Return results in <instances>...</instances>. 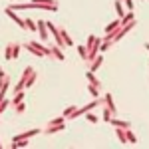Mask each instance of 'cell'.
Returning a JSON list of instances; mask_svg holds the SVG:
<instances>
[{"label": "cell", "mask_w": 149, "mask_h": 149, "mask_svg": "<svg viewBox=\"0 0 149 149\" xmlns=\"http://www.w3.org/2000/svg\"><path fill=\"white\" fill-rule=\"evenodd\" d=\"M64 129H66V121H64V123H48V127L44 129V133H46V135H52V133L64 131Z\"/></svg>", "instance_id": "cell-4"}, {"label": "cell", "mask_w": 149, "mask_h": 149, "mask_svg": "<svg viewBox=\"0 0 149 149\" xmlns=\"http://www.w3.org/2000/svg\"><path fill=\"white\" fill-rule=\"evenodd\" d=\"M125 6L129 8V10H133V8H135V6H133V0H125Z\"/></svg>", "instance_id": "cell-31"}, {"label": "cell", "mask_w": 149, "mask_h": 149, "mask_svg": "<svg viewBox=\"0 0 149 149\" xmlns=\"http://www.w3.org/2000/svg\"><path fill=\"white\" fill-rule=\"evenodd\" d=\"M60 32H62V38H64V42H66V48H70V46H74V40H72V36L64 30V28H60Z\"/></svg>", "instance_id": "cell-17"}, {"label": "cell", "mask_w": 149, "mask_h": 149, "mask_svg": "<svg viewBox=\"0 0 149 149\" xmlns=\"http://www.w3.org/2000/svg\"><path fill=\"white\" fill-rule=\"evenodd\" d=\"M38 32H40V38L46 42V40H48V32H50V30H48V24L44 22V20H38Z\"/></svg>", "instance_id": "cell-8"}, {"label": "cell", "mask_w": 149, "mask_h": 149, "mask_svg": "<svg viewBox=\"0 0 149 149\" xmlns=\"http://www.w3.org/2000/svg\"><path fill=\"white\" fill-rule=\"evenodd\" d=\"M111 46H113V42H102V46H100V52H102V54H103L105 50H109V48H111Z\"/></svg>", "instance_id": "cell-27"}, {"label": "cell", "mask_w": 149, "mask_h": 149, "mask_svg": "<svg viewBox=\"0 0 149 149\" xmlns=\"http://www.w3.org/2000/svg\"><path fill=\"white\" fill-rule=\"evenodd\" d=\"M102 103H103V97L100 95V97H95L93 102H90L88 105H81V107H76V109H74V111L70 113V117H68V119H76V117H80V115H86L88 111H90V109H93V107H100Z\"/></svg>", "instance_id": "cell-1"}, {"label": "cell", "mask_w": 149, "mask_h": 149, "mask_svg": "<svg viewBox=\"0 0 149 149\" xmlns=\"http://www.w3.org/2000/svg\"><path fill=\"white\" fill-rule=\"evenodd\" d=\"M125 135H127V143H133V145L137 143V135L131 131V127H127V129H125Z\"/></svg>", "instance_id": "cell-19"}, {"label": "cell", "mask_w": 149, "mask_h": 149, "mask_svg": "<svg viewBox=\"0 0 149 149\" xmlns=\"http://www.w3.org/2000/svg\"><path fill=\"white\" fill-rule=\"evenodd\" d=\"M86 80H88V84H92V86H95V88L102 90V81L95 78V72H90V70H88V72H86Z\"/></svg>", "instance_id": "cell-7"}, {"label": "cell", "mask_w": 149, "mask_h": 149, "mask_svg": "<svg viewBox=\"0 0 149 149\" xmlns=\"http://www.w3.org/2000/svg\"><path fill=\"white\" fill-rule=\"evenodd\" d=\"M86 119H88V121H92V123H97V115L90 113V111H88V113H86Z\"/></svg>", "instance_id": "cell-29"}, {"label": "cell", "mask_w": 149, "mask_h": 149, "mask_svg": "<svg viewBox=\"0 0 149 149\" xmlns=\"http://www.w3.org/2000/svg\"><path fill=\"white\" fill-rule=\"evenodd\" d=\"M125 129L127 127H115V137L121 145H127V135H125Z\"/></svg>", "instance_id": "cell-6"}, {"label": "cell", "mask_w": 149, "mask_h": 149, "mask_svg": "<svg viewBox=\"0 0 149 149\" xmlns=\"http://www.w3.org/2000/svg\"><path fill=\"white\" fill-rule=\"evenodd\" d=\"M119 28H121V20L117 18V20H113L111 24H107V26H105V34H113L115 30H119Z\"/></svg>", "instance_id": "cell-13"}, {"label": "cell", "mask_w": 149, "mask_h": 149, "mask_svg": "<svg viewBox=\"0 0 149 149\" xmlns=\"http://www.w3.org/2000/svg\"><path fill=\"white\" fill-rule=\"evenodd\" d=\"M74 109H76V105H70V107H66V109H64V113H62V115H64V117L68 119V117H70V113H72Z\"/></svg>", "instance_id": "cell-28"}, {"label": "cell", "mask_w": 149, "mask_h": 149, "mask_svg": "<svg viewBox=\"0 0 149 149\" xmlns=\"http://www.w3.org/2000/svg\"><path fill=\"white\" fill-rule=\"evenodd\" d=\"M121 2H125V0H121Z\"/></svg>", "instance_id": "cell-33"}, {"label": "cell", "mask_w": 149, "mask_h": 149, "mask_svg": "<svg viewBox=\"0 0 149 149\" xmlns=\"http://www.w3.org/2000/svg\"><path fill=\"white\" fill-rule=\"evenodd\" d=\"M24 109H26V103H18V105H16V111H18V113H22V111H24Z\"/></svg>", "instance_id": "cell-30"}, {"label": "cell", "mask_w": 149, "mask_h": 149, "mask_svg": "<svg viewBox=\"0 0 149 149\" xmlns=\"http://www.w3.org/2000/svg\"><path fill=\"white\" fill-rule=\"evenodd\" d=\"M145 48H147V52H149V42H147V44H145Z\"/></svg>", "instance_id": "cell-32"}, {"label": "cell", "mask_w": 149, "mask_h": 149, "mask_svg": "<svg viewBox=\"0 0 149 149\" xmlns=\"http://www.w3.org/2000/svg\"><path fill=\"white\" fill-rule=\"evenodd\" d=\"M111 117H113V111H111L105 103H102V119L103 121H111Z\"/></svg>", "instance_id": "cell-14"}, {"label": "cell", "mask_w": 149, "mask_h": 149, "mask_svg": "<svg viewBox=\"0 0 149 149\" xmlns=\"http://www.w3.org/2000/svg\"><path fill=\"white\" fill-rule=\"evenodd\" d=\"M36 80H38V74H32V76H30V78H28V81H26V90H30V88H32V86H34L36 84Z\"/></svg>", "instance_id": "cell-23"}, {"label": "cell", "mask_w": 149, "mask_h": 149, "mask_svg": "<svg viewBox=\"0 0 149 149\" xmlns=\"http://www.w3.org/2000/svg\"><path fill=\"white\" fill-rule=\"evenodd\" d=\"M4 60H6V62L14 60V52H12V42H10V44H6V48H4Z\"/></svg>", "instance_id": "cell-16"}, {"label": "cell", "mask_w": 149, "mask_h": 149, "mask_svg": "<svg viewBox=\"0 0 149 149\" xmlns=\"http://www.w3.org/2000/svg\"><path fill=\"white\" fill-rule=\"evenodd\" d=\"M38 133H44L42 129H30V131H24L22 135H16V137H12V141H20V139H30V137H34V135H38Z\"/></svg>", "instance_id": "cell-5"}, {"label": "cell", "mask_w": 149, "mask_h": 149, "mask_svg": "<svg viewBox=\"0 0 149 149\" xmlns=\"http://www.w3.org/2000/svg\"><path fill=\"white\" fill-rule=\"evenodd\" d=\"M88 90H90V93H92L93 97H100V88H95V86H92V84H88Z\"/></svg>", "instance_id": "cell-25"}, {"label": "cell", "mask_w": 149, "mask_h": 149, "mask_svg": "<svg viewBox=\"0 0 149 149\" xmlns=\"http://www.w3.org/2000/svg\"><path fill=\"white\" fill-rule=\"evenodd\" d=\"M22 102H24V92L14 93V100H12V103H14V107H16L18 103H22Z\"/></svg>", "instance_id": "cell-22"}, {"label": "cell", "mask_w": 149, "mask_h": 149, "mask_svg": "<svg viewBox=\"0 0 149 149\" xmlns=\"http://www.w3.org/2000/svg\"><path fill=\"white\" fill-rule=\"evenodd\" d=\"M119 20H121V26H125V24L133 22V20H135V10H129L125 16H123V18H119Z\"/></svg>", "instance_id": "cell-15"}, {"label": "cell", "mask_w": 149, "mask_h": 149, "mask_svg": "<svg viewBox=\"0 0 149 149\" xmlns=\"http://www.w3.org/2000/svg\"><path fill=\"white\" fill-rule=\"evenodd\" d=\"M115 10H117V18H123V6H121V0H115Z\"/></svg>", "instance_id": "cell-24"}, {"label": "cell", "mask_w": 149, "mask_h": 149, "mask_svg": "<svg viewBox=\"0 0 149 149\" xmlns=\"http://www.w3.org/2000/svg\"><path fill=\"white\" fill-rule=\"evenodd\" d=\"M102 64H103V56L102 54H97V56L92 60V66H90V72H97V70L102 68Z\"/></svg>", "instance_id": "cell-11"}, {"label": "cell", "mask_w": 149, "mask_h": 149, "mask_svg": "<svg viewBox=\"0 0 149 149\" xmlns=\"http://www.w3.org/2000/svg\"><path fill=\"white\" fill-rule=\"evenodd\" d=\"M50 50H52V56L56 58L58 62H64V52H62V48L58 46V44H56V46L52 44V46H50Z\"/></svg>", "instance_id": "cell-12"}, {"label": "cell", "mask_w": 149, "mask_h": 149, "mask_svg": "<svg viewBox=\"0 0 149 149\" xmlns=\"http://www.w3.org/2000/svg\"><path fill=\"white\" fill-rule=\"evenodd\" d=\"M0 76H2V88H0V95H2V97H6V90L10 88V78H8L4 72H2Z\"/></svg>", "instance_id": "cell-10"}, {"label": "cell", "mask_w": 149, "mask_h": 149, "mask_svg": "<svg viewBox=\"0 0 149 149\" xmlns=\"http://www.w3.org/2000/svg\"><path fill=\"white\" fill-rule=\"evenodd\" d=\"M111 125L115 127H131V123L129 121H123V119H115V117H111V121H109Z\"/></svg>", "instance_id": "cell-18"}, {"label": "cell", "mask_w": 149, "mask_h": 149, "mask_svg": "<svg viewBox=\"0 0 149 149\" xmlns=\"http://www.w3.org/2000/svg\"><path fill=\"white\" fill-rule=\"evenodd\" d=\"M4 14H6V16H8V18H12V20H14V22L18 24V26H20V28H22V30H28V26H26V20H22V18H20V16H18V14H16V12L12 10L10 6H6V8H4Z\"/></svg>", "instance_id": "cell-3"}, {"label": "cell", "mask_w": 149, "mask_h": 149, "mask_svg": "<svg viewBox=\"0 0 149 149\" xmlns=\"http://www.w3.org/2000/svg\"><path fill=\"white\" fill-rule=\"evenodd\" d=\"M78 48V54H80V58L84 60V62H88V48L86 46H76Z\"/></svg>", "instance_id": "cell-20"}, {"label": "cell", "mask_w": 149, "mask_h": 149, "mask_svg": "<svg viewBox=\"0 0 149 149\" xmlns=\"http://www.w3.org/2000/svg\"><path fill=\"white\" fill-rule=\"evenodd\" d=\"M26 26H28L30 32H38V24H36L32 18H26Z\"/></svg>", "instance_id": "cell-21"}, {"label": "cell", "mask_w": 149, "mask_h": 149, "mask_svg": "<svg viewBox=\"0 0 149 149\" xmlns=\"http://www.w3.org/2000/svg\"><path fill=\"white\" fill-rule=\"evenodd\" d=\"M22 48H26L28 52H32L34 56H52V50L50 48H46L44 44H38V42H24Z\"/></svg>", "instance_id": "cell-2"}, {"label": "cell", "mask_w": 149, "mask_h": 149, "mask_svg": "<svg viewBox=\"0 0 149 149\" xmlns=\"http://www.w3.org/2000/svg\"><path fill=\"white\" fill-rule=\"evenodd\" d=\"M102 97H103V103L113 111V115L117 113V107H115V103H113V95H111V93H105V95H102Z\"/></svg>", "instance_id": "cell-9"}, {"label": "cell", "mask_w": 149, "mask_h": 149, "mask_svg": "<svg viewBox=\"0 0 149 149\" xmlns=\"http://www.w3.org/2000/svg\"><path fill=\"white\" fill-rule=\"evenodd\" d=\"M8 105H10V102H8V100H6V97H2V102H0V113H4V111H6V107H8Z\"/></svg>", "instance_id": "cell-26"}]
</instances>
